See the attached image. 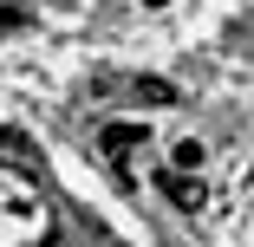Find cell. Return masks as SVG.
I'll use <instances>...</instances> for the list:
<instances>
[{"mask_svg":"<svg viewBox=\"0 0 254 247\" xmlns=\"http://www.w3.org/2000/svg\"><path fill=\"white\" fill-rule=\"evenodd\" d=\"M157 189H163V202H170V208H183V215L209 208V189H202L189 169H163V176H157Z\"/></svg>","mask_w":254,"mask_h":247,"instance_id":"cell-2","label":"cell"},{"mask_svg":"<svg viewBox=\"0 0 254 247\" xmlns=\"http://www.w3.org/2000/svg\"><path fill=\"white\" fill-rule=\"evenodd\" d=\"M143 137H150L143 124H105V137H98V150H105L111 163H124L130 150H143Z\"/></svg>","mask_w":254,"mask_h":247,"instance_id":"cell-3","label":"cell"},{"mask_svg":"<svg viewBox=\"0 0 254 247\" xmlns=\"http://www.w3.org/2000/svg\"><path fill=\"white\" fill-rule=\"evenodd\" d=\"M195 163H202V143L183 137V143H176V169H195Z\"/></svg>","mask_w":254,"mask_h":247,"instance_id":"cell-5","label":"cell"},{"mask_svg":"<svg viewBox=\"0 0 254 247\" xmlns=\"http://www.w3.org/2000/svg\"><path fill=\"white\" fill-rule=\"evenodd\" d=\"M143 7H170V0H143Z\"/></svg>","mask_w":254,"mask_h":247,"instance_id":"cell-7","label":"cell"},{"mask_svg":"<svg viewBox=\"0 0 254 247\" xmlns=\"http://www.w3.org/2000/svg\"><path fill=\"white\" fill-rule=\"evenodd\" d=\"M46 234H53L46 195H39L20 169H0V247H39Z\"/></svg>","mask_w":254,"mask_h":247,"instance_id":"cell-1","label":"cell"},{"mask_svg":"<svg viewBox=\"0 0 254 247\" xmlns=\"http://www.w3.org/2000/svg\"><path fill=\"white\" fill-rule=\"evenodd\" d=\"M124 91L137 98V104H176V85H170V78H130Z\"/></svg>","mask_w":254,"mask_h":247,"instance_id":"cell-4","label":"cell"},{"mask_svg":"<svg viewBox=\"0 0 254 247\" xmlns=\"http://www.w3.org/2000/svg\"><path fill=\"white\" fill-rule=\"evenodd\" d=\"M7 26H26V7H0V33Z\"/></svg>","mask_w":254,"mask_h":247,"instance_id":"cell-6","label":"cell"}]
</instances>
